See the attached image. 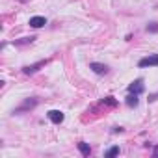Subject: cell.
<instances>
[{
  "mask_svg": "<svg viewBox=\"0 0 158 158\" xmlns=\"http://www.w3.org/2000/svg\"><path fill=\"white\" fill-rule=\"evenodd\" d=\"M139 95H136V93H128V97H127V106L128 108H136L138 104H139V99H138Z\"/></svg>",
  "mask_w": 158,
  "mask_h": 158,
  "instance_id": "8",
  "label": "cell"
},
{
  "mask_svg": "<svg viewBox=\"0 0 158 158\" xmlns=\"http://www.w3.org/2000/svg\"><path fill=\"white\" fill-rule=\"evenodd\" d=\"M102 104H108V106H115V104H117V101H115L114 97H106V99L102 101Z\"/></svg>",
  "mask_w": 158,
  "mask_h": 158,
  "instance_id": "12",
  "label": "cell"
},
{
  "mask_svg": "<svg viewBox=\"0 0 158 158\" xmlns=\"http://www.w3.org/2000/svg\"><path fill=\"white\" fill-rule=\"evenodd\" d=\"M117 154H119V147H112V149H108V151H106V154H104V156L112 158V156H117Z\"/></svg>",
  "mask_w": 158,
  "mask_h": 158,
  "instance_id": "10",
  "label": "cell"
},
{
  "mask_svg": "<svg viewBox=\"0 0 158 158\" xmlns=\"http://www.w3.org/2000/svg\"><path fill=\"white\" fill-rule=\"evenodd\" d=\"M156 99H158V93H154V95H151V97H149V101H156Z\"/></svg>",
  "mask_w": 158,
  "mask_h": 158,
  "instance_id": "14",
  "label": "cell"
},
{
  "mask_svg": "<svg viewBox=\"0 0 158 158\" xmlns=\"http://www.w3.org/2000/svg\"><path fill=\"white\" fill-rule=\"evenodd\" d=\"M152 154H154V156H158V147H154V151H152Z\"/></svg>",
  "mask_w": 158,
  "mask_h": 158,
  "instance_id": "15",
  "label": "cell"
},
{
  "mask_svg": "<svg viewBox=\"0 0 158 158\" xmlns=\"http://www.w3.org/2000/svg\"><path fill=\"white\" fill-rule=\"evenodd\" d=\"M47 117L54 123V125H60L63 119H65V115H63V112H60V110H50L48 114H47Z\"/></svg>",
  "mask_w": 158,
  "mask_h": 158,
  "instance_id": "5",
  "label": "cell"
},
{
  "mask_svg": "<svg viewBox=\"0 0 158 158\" xmlns=\"http://www.w3.org/2000/svg\"><path fill=\"white\" fill-rule=\"evenodd\" d=\"M138 65L139 67H154V65H158V54H149V56L141 58Z\"/></svg>",
  "mask_w": 158,
  "mask_h": 158,
  "instance_id": "2",
  "label": "cell"
},
{
  "mask_svg": "<svg viewBox=\"0 0 158 158\" xmlns=\"http://www.w3.org/2000/svg\"><path fill=\"white\" fill-rule=\"evenodd\" d=\"M89 69H91L93 73H97V74H106V73H108V65H104V63H97V61L89 63Z\"/></svg>",
  "mask_w": 158,
  "mask_h": 158,
  "instance_id": "6",
  "label": "cell"
},
{
  "mask_svg": "<svg viewBox=\"0 0 158 158\" xmlns=\"http://www.w3.org/2000/svg\"><path fill=\"white\" fill-rule=\"evenodd\" d=\"M34 106H37V99H34V97H32V99H26V101H24L19 108H15V112H13V114H23V112H28V110H32Z\"/></svg>",
  "mask_w": 158,
  "mask_h": 158,
  "instance_id": "1",
  "label": "cell"
},
{
  "mask_svg": "<svg viewBox=\"0 0 158 158\" xmlns=\"http://www.w3.org/2000/svg\"><path fill=\"white\" fill-rule=\"evenodd\" d=\"M145 91V84L141 78H138V80H134L130 86H128V93H136V95H141Z\"/></svg>",
  "mask_w": 158,
  "mask_h": 158,
  "instance_id": "3",
  "label": "cell"
},
{
  "mask_svg": "<svg viewBox=\"0 0 158 158\" xmlns=\"http://www.w3.org/2000/svg\"><path fill=\"white\" fill-rule=\"evenodd\" d=\"M47 63H48L47 60H41V61H37V63H32V65H24V67H23V73H24V74H34L35 71H39V69H41V67H45Z\"/></svg>",
  "mask_w": 158,
  "mask_h": 158,
  "instance_id": "4",
  "label": "cell"
},
{
  "mask_svg": "<svg viewBox=\"0 0 158 158\" xmlns=\"http://www.w3.org/2000/svg\"><path fill=\"white\" fill-rule=\"evenodd\" d=\"M47 24V19L45 17H32L30 19V26L32 28H41V26H45Z\"/></svg>",
  "mask_w": 158,
  "mask_h": 158,
  "instance_id": "7",
  "label": "cell"
},
{
  "mask_svg": "<svg viewBox=\"0 0 158 158\" xmlns=\"http://www.w3.org/2000/svg\"><path fill=\"white\" fill-rule=\"evenodd\" d=\"M147 32H149V34H158V23L147 24Z\"/></svg>",
  "mask_w": 158,
  "mask_h": 158,
  "instance_id": "11",
  "label": "cell"
},
{
  "mask_svg": "<svg viewBox=\"0 0 158 158\" xmlns=\"http://www.w3.org/2000/svg\"><path fill=\"white\" fill-rule=\"evenodd\" d=\"M35 37H23L21 41H15V45H24V43H32Z\"/></svg>",
  "mask_w": 158,
  "mask_h": 158,
  "instance_id": "13",
  "label": "cell"
},
{
  "mask_svg": "<svg viewBox=\"0 0 158 158\" xmlns=\"http://www.w3.org/2000/svg\"><path fill=\"white\" fill-rule=\"evenodd\" d=\"M78 151H80L84 156H89V154H91V147H89L86 141H80V143H78Z\"/></svg>",
  "mask_w": 158,
  "mask_h": 158,
  "instance_id": "9",
  "label": "cell"
}]
</instances>
